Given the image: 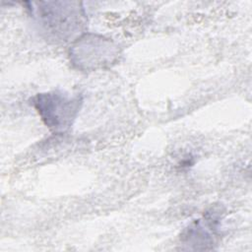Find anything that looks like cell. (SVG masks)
Here are the masks:
<instances>
[{"mask_svg": "<svg viewBox=\"0 0 252 252\" xmlns=\"http://www.w3.org/2000/svg\"><path fill=\"white\" fill-rule=\"evenodd\" d=\"M82 104L80 94L71 96L60 91L40 93L32 98V105L54 134H63L71 128Z\"/></svg>", "mask_w": 252, "mask_h": 252, "instance_id": "obj_2", "label": "cell"}, {"mask_svg": "<svg viewBox=\"0 0 252 252\" xmlns=\"http://www.w3.org/2000/svg\"><path fill=\"white\" fill-rule=\"evenodd\" d=\"M119 56L118 47L109 38L94 33H83L70 49L71 63L83 71H94L114 64Z\"/></svg>", "mask_w": 252, "mask_h": 252, "instance_id": "obj_3", "label": "cell"}, {"mask_svg": "<svg viewBox=\"0 0 252 252\" xmlns=\"http://www.w3.org/2000/svg\"><path fill=\"white\" fill-rule=\"evenodd\" d=\"M223 211L215 207L192 221L181 233L180 241L190 250L213 249L219 239V225Z\"/></svg>", "mask_w": 252, "mask_h": 252, "instance_id": "obj_4", "label": "cell"}, {"mask_svg": "<svg viewBox=\"0 0 252 252\" xmlns=\"http://www.w3.org/2000/svg\"><path fill=\"white\" fill-rule=\"evenodd\" d=\"M29 8L41 34L53 42H67L82 35L87 16L81 2L53 1L34 3Z\"/></svg>", "mask_w": 252, "mask_h": 252, "instance_id": "obj_1", "label": "cell"}]
</instances>
